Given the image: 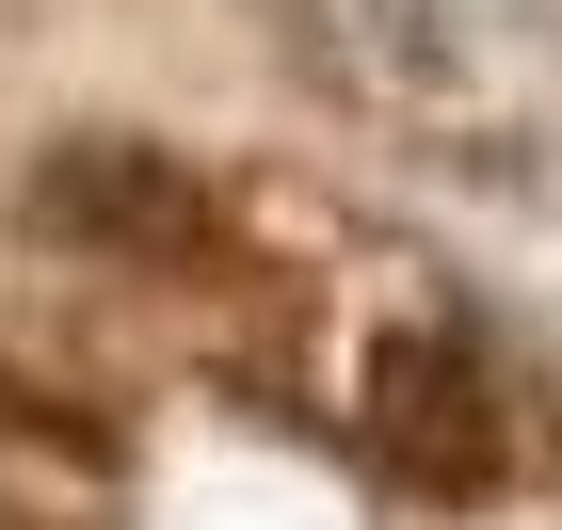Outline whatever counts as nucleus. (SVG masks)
I'll return each mask as SVG.
<instances>
[{
    "instance_id": "nucleus-1",
    "label": "nucleus",
    "mask_w": 562,
    "mask_h": 530,
    "mask_svg": "<svg viewBox=\"0 0 562 530\" xmlns=\"http://www.w3.org/2000/svg\"><path fill=\"white\" fill-rule=\"evenodd\" d=\"M33 210H48V225H81V241H113V258H145V241H210V193H193L177 161H145V145H113V129L48 145Z\"/></svg>"
},
{
    "instance_id": "nucleus-2",
    "label": "nucleus",
    "mask_w": 562,
    "mask_h": 530,
    "mask_svg": "<svg viewBox=\"0 0 562 530\" xmlns=\"http://www.w3.org/2000/svg\"><path fill=\"white\" fill-rule=\"evenodd\" d=\"M370 418H386V450L418 483H482V466H498V418H482L467 353H386V370H370Z\"/></svg>"
},
{
    "instance_id": "nucleus-3",
    "label": "nucleus",
    "mask_w": 562,
    "mask_h": 530,
    "mask_svg": "<svg viewBox=\"0 0 562 530\" xmlns=\"http://www.w3.org/2000/svg\"><path fill=\"white\" fill-rule=\"evenodd\" d=\"M0 530H33V515H0Z\"/></svg>"
}]
</instances>
